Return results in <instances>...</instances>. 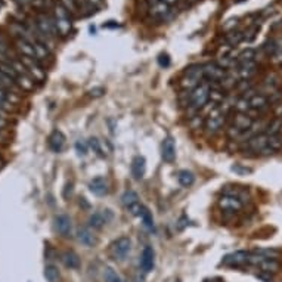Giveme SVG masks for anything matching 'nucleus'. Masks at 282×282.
<instances>
[{"label": "nucleus", "mask_w": 282, "mask_h": 282, "mask_svg": "<svg viewBox=\"0 0 282 282\" xmlns=\"http://www.w3.org/2000/svg\"><path fill=\"white\" fill-rule=\"evenodd\" d=\"M207 282H210V281H207Z\"/></svg>", "instance_id": "obj_54"}, {"label": "nucleus", "mask_w": 282, "mask_h": 282, "mask_svg": "<svg viewBox=\"0 0 282 282\" xmlns=\"http://www.w3.org/2000/svg\"><path fill=\"white\" fill-rule=\"evenodd\" d=\"M34 52H36V60L38 62L46 61L49 58V48L40 40H34Z\"/></svg>", "instance_id": "obj_25"}, {"label": "nucleus", "mask_w": 282, "mask_h": 282, "mask_svg": "<svg viewBox=\"0 0 282 282\" xmlns=\"http://www.w3.org/2000/svg\"><path fill=\"white\" fill-rule=\"evenodd\" d=\"M8 54H9V48L6 44V42L0 37V62H6Z\"/></svg>", "instance_id": "obj_42"}, {"label": "nucleus", "mask_w": 282, "mask_h": 282, "mask_svg": "<svg viewBox=\"0 0 282 282\" xmlns=\"http://www.w3.org/2000/svg\"><path fill=\"white\" fill-rule=\"evenodd\" d=\"M268 148L272 151V152H276L282 150V138L280 134H275V136H269L268 139Z\"/></svg>", "instance_id": "obj_30"}, {"label": "nucleus", "mask_w": 282, "mask_h": 282, "mask_svg": "<svg viewBox=\"0 0 282 282\" xmlns=\"http://www.w3.org/2000/svg\"><path fill=\"white\" fill-rule=\"evenodd\" d=\"M138 202H139V196H138V194H136L134 190H132V189L126 190L124 194L122 195V204L126 208H130V207H133V206L138 204Z\"/></svg>", "instance_id": "obj_28"}, {"label": "nucleus", "mask_w": 282, "mask_h": 282, "mask_svg": "<svg viewBox=\"0 0 282 282\" xmlns=\"http://www.w3.org/2000/svg\"><path fill=\"white\" fill-rule=\"evenodd\" d=\"M21 61L26 65V70L28 72V76L36 82H43L46 78V71L43 70L42 64L38 62L34 58H28V56H21Z\"/></svg>", "instance_id": "obj_9"}, {"label": "nucleus", "mask_w": 282, "mask_h": 282, "mask_svg": "<svg viewBox=\"0 0 282 282\" xmlns=\"http://www.w3.org/2000/svg\"><path fill=\"white\" fill-rule=\"evenodd\" d=\"M88 150H89V142L82 140V139L76 142V151H77L78 156H86V154H88Z\"/></svg>", "instance_id": "obj_41"}, {"label": "nucleus", "mask_w": 282, "mask_h": 282, "mask_svg": "<svg viewBox=\"0 0 282 282\" xmlns=\"http://www.w3.org/2000/svg\"><path fill=\"white\" fill-rule=\"evenodd\" d=\"M48 145L49 148L54 151V152H61L65 146V136H64L62 132L60 130H54L48 139Z\"/></svg>", "instance_id": "obj_19"}, {"label": "nucleus", "mask_w": 282, "mask_h": 282, "mask_svg": "<svg viewBox=\"0 0 282 282\" xmlns=\"http://www.w3.org/2000/svg\"><path fill=\"white\" fill-rule=\"evenodd\" d=\"M254 252H257L263 257H268V258H276L280 256V251L272 250V248H257Z\"/></svg>", "instance_id": "obj_40"}, {"label": "nucleus", "mask_w": 282, "mask_h": 282, "mask_svg": "<svg viewBox=\"0 0 282 282\" xmlns=\"http://www.w3.org/2000/svg\"><path fill=\"white\" fill-rule=\"evenodd\" d=\"M54 21L56 26V32H60L61 36H68L71 32L72 22H71V16L70 12L64 8L61 3L55 4L54 8Z\"/></svg>", "instance_id": "obj_3"}, {"label": "nucleus", "mask_w": 282, "mask_h": 282, "mask_svg": "<svg viewBox=\"0 0 282 282\" xmlns=\"http://www.w3.org/2000/svg\"><path fill=\"white\" fill-rule=\"evenodd\" d=\"M244 38V34L242 32H230L228 36H226V42H228V44L229 46H236L241 40Z\"/></svg>", "instance_id": "obj_33"}, {"label": "nucleus", "mask_w": 282, "mask_h": 282, "mask_svg": "<svg viewBox=\"0 0 282 282\" xmlns=\"http://www.w3.org/2000/svg\"><path fill=\"white\" fill-rule=\"evenodd\" d=\"M8 104V94H6V92L4 90H2L0 89V110L2 108H4V105Z\"/></svg>", "instance_id": "obj_46"}, {"label": "nucleus", "mask_w": 282, "mask_h": 282, "mask_svg": "<svg viewBox=\"0 0 282 282\" xmlns=\"http://www.w3.org/2000/svg\"><path fill=\"white\" fill-rule=\"evenodd\" d=\"M210 92H212V84L208 82L202 80L194 90L189 92V105L194 110L202 108L210 99Z\"/></svg>", "instance_id": "obj_1"}, {"label": "nucleus", "mask_w": 282, "mask_h": 282, "mask_svg": "<svg viewBox=\"0 0 282 282\" xmlns=\"http://www.w3.org/2000/svg\"><path fill=\"white\" fill-rule=\"evenodd\" d=\"M16 83L22 88V89H27V90H30L32 88V77H28V74H20V77L16 78Z\"/></svg>", "instance_id": "obj_38"}, {"label": "nucleus", "mask_w": 282, "mask_h": 282, "mask_svg": "<svg viewBox=\"0 0 282 282\" xmlns=\"http://www.w3.org/2000/svg\"><path fill=\"white\" fill-rule=\"evenodd\" d=\"M204 80V74H202V65H190L186 68L185 76L182 78V88L185 90H194L201 82Z\"/></svg>", "instance_id": "obj_6"}, {"label": "nucleus", "mask_w": 282, "mask_h": 282, "mask_svg": "<svg viewBox=\"0 0 282 282\" xmlns=\"http://www.w3.org/2000/svg\"><path fill=\"white\" fill-rule=\"evenodd\" d=\"M77 241L82 246H84V247H94V244L98 242V240H96L94 234L92 232V229L88 228V226H80L78 228V230H77Z\"/></svg>", "instance_id": "obj_17"}, {"label": "nucleus", "mask_w": 282, "mask_h": 282, "mask_svg": "<svg viewBox=\"0 0 282 282\" xmlns=\"http://www.w3.org/2000/svg\"><path fill=\"white\" fill-rule=\"evenodd\" d=\"M104 278H105V282H123L122 276L111 268H106L105 272H104Z\"/></svg>", "instance_id": "obj_36"}, {"label": "nucleus", "mask_w": 282, "mask_h": 282, "mask_svg": "<svg viewBox=\"0 0 282 282\" xmlns=\"http://www.w3.org/2000/svg\"><path fill=\"white\" fill-rule=\"evenodd\" d=\"M174 282H180V281H179V280H176V281H174Z\"/></svg>", "instance_id": "obj_53"}, {"label": "nucleus", "mask_w": 282, "mask_h": 282, "mask_svg": "<svg viewBox=\"0 0 282 282\" xmlns=\"http://www.w3.org/2000/svg\"><path fill=\"white\" fill-rule=\"evenodd\" d=\"M61 4L70 12V15L71 14H77L78 9H80L78 0H61Z\"/></svg>", "instance_id": "obj_37"}, {"label": "nucleus", "mask_w": 282, "mask_h": 282, "mask_svg": "<svg viewBox=\"0 0 282 282\" xmlns=\"http://www.w3.org/2000/svg\"><path fill=\"white\" fill-rule=\"evenodd\" d=\"M154 264H156V252L152 250V247H145L140 256V268L145 274H150L154 270Z\"/></svg>", "instance_id": "obj_16"}, {"label": "nucleus", "mask_w": 282, "mask_h": 282, "mask_svg": "<svg viewBox=\"0 0 282 282\" xmlns=\"http://www.w3.org/2000/svg\"><path fill=\"white\" fill-rule=\"evenodd\" d=\"M89 94H90V96H94V98H99V96H102V94H105V90H104L102 88H98V89H94V90H90Z\"/></svg>", "instance_id": "obj_47"}, {"label": "nucleus", "mask_w": 282, "mask_h": 282, "mask_svg": "<svg viewBox=\"0 0 282 282\" xmlns=\"http://www.w3.org/2000/svg\"><path fill=\"white\" fill-rule=\"evenodd\" d=\"M139 218L142 219V223H144V226L148 229V230H154L156 229V224H154V218H152V213L150 212V208L148 207H142V212H140V214H139Z\"/></svg>", "instance_id": "obj_26"}, {"label": "nucleus", "mask_w": 282, "mask_h": 282, "mask_svg": "<svg viewBox=\"0 0 282 282\" xmlns=\"http://www.w3.org/2000/svg\"><path fill=\"white\" fill-rule=\"evenodd\" d=\"M250 102V110L256 111V112H263L269 108V99L262 94H254L246 96Z\"/></svg>", "instance_id": "obj_14"}, {"label": "nucleus", "mask_w": 282, "mask_h": 282, "mask_svg": "<svg viewBox=\"0 0 282 282\" xmlns=\"http://www.w3.org/2000/svg\"><path fill=\"white\" fill-rule=\"evenodd\" d=\"M248 61H256V50L254 49H247L244 52H241L236 58V65L242 62H248Z\"/></svg>", "instance_id": "obj_31"}, {"label": "nucleus", "mask_w": 282, "mask_h": 282, "mask_svg": "<svg viewBox=\"0 0 282 282\" xmlns=\"http://www.w3.org/2000/svg\"><path fill=\"white\" fill-rule=\"evenodd\" d=\"M223 124H224V112H223V110H220L219 106H214L210 111V114H208V117L204 123V127H206L208 134H216L222 130Z\"/></svg>", "instance_id": "obj_7"}, {"label": "nucleus", "mask_w": 282, "mask_h": 282, "mask_svg": "<svg viewBox=\"0 0 282 282\" xmlns=\"http://www.w3.org/2000/svg\"><path fill=\"white\" fill-rule=\"evenodd\" d=\"M89 148H92L94 154H98L99 157H105V152L102 150V142L98 138H90L89 139Z\"/></svg>", "instance_id": "obj_35"}, {"label": "nucleus", "mask_w": 282, "mask_h": 282, "mask_svg": "<svg viewBox=\"0 0 282 282\" xmlns=\"http://www.w3.org/2000/svg\"><path fill=\"white\" fill-rule=\"evenodd\" d=\"M161 157L166 162H173L176 158V145L172 136L166 138L161 144Z\"/></svg>", "instance_id": "obj_15"}, {"label": "nucleus", "mask_w": 282, "mask_h": 282, "mask_svg": "<svg viewBox=\"0 0 282 282\" xmlns=\"http://www.w3.org/2000/svg\"><path fill=\"white\" fill-rule=\"evenodd\" d=\"M268 139L269 136L266 133L254 134L246 140L242 150L246 152H254V154H272V151L268 148Z\"/></svg>", "instance_id": "obj_5"}, {"label": "nucleus", "mask_w": 282, "mask_h": 282, "mask_svg": "<svg viewBox=\"0 0 282 282\" xmlns=\"http://www.w3.org/2000/svg\"><path fill=\"white\" fill-rule=\"evenodd\" d=\"M242 206H244L242 200H240V198L235 196V195L224 194L219 200V207L223 212L235 213V212H240V210L242 208Z\"/></svg>", "instance_id": "obj_10"}, {"label": "nucleus", "mask_w": 282, "mask_h": 282, "mask_svg": "<svg viewBox=\"0 0 282 282\" xmlns=\"http://www.w3.org/2000/svg\"><path fill=\"white\" fill-rule=\"evenodd\" d=\"M164 3H167L168 6H173L174 3H178V0H162Z\"/></svg>", "instance_id": "obj_48"}, {"label": "nucleus", "mask_w": 282, "mask_h": 282, "mask_svg": "<svg viewBox=\"0 0 282 282\" xmlns=\"http://www.w3.org/2000/svg\"><path fill=\"white\" fill-rule=\"evenodd\" d=\"M4 124H6V122H4V118H3V117L0 116V128H2V127H3Z\"/></svg>", "instance_id": "obj_51"}, {"label": "nucleus", "mask_w": 282, "mask_h": 282, "mask_svg": "<svg viewBox=\"0 0 282 282\" xmlns=\"http://www.w3.org/2000/svg\"><path fill=\"white\" fill-rule=\"evenodd\" d=\"M202 74H204V80L208 82L210 84H222L229 72L218 62H208L202 65Z\"/></svg>", "instance_id": "obj_4"}, {"label": "nucleus", "mask_w": 282, "mask_h": 282, "mask_svg": "<svg viewBox=\"0 0 282 282\" xmlns=\"http://www.w3.org/2000/svg\"><path fill=\"white\" fill-rule=\"evenodd\" d=\"M15 88V80H12L10 77H8L6 74L0 72V89L2 90H10Z\"/></svg>", "instance_id": "obj_32"}, {"label": "nucleus", "mask_w": 282, "mask_h": 282, "mask_svg": "<svg viewBox=\"0 0 282 282\" xmlns=\"http://www.w3.org/2000/svg\"><path fill=\"white\" fill-rule=\"evenodd\" d=\"M178 180H179V184H180L182 186L189 188V186L194 185V182H195V176H194V173L189 172V170H180V172L178 173Z\"/></svg>", "instance_id": "obj_29"}, {"label": "nucleus", "mask_w": 282, "mask_h": 282, "mask_svg": "<svg viewBox=\"0 0 282 282\" xmlns=\"http://www.w3.org/2000/svg\"><path fill=\"white\" fill-rule=\"evenodd\" d=\"M14 2H16V3H20V4H26V3H28L30 0H14Z\"/></svg>", "instance_id": "obj_50"}, {"label": "nucleus", "mask_w": 282, "mask_h": 282, "mask_svg": "<svg viewBox=\"0 0 282 282\" xmlns=\"http://www.w3.org/2000/svg\"><path fill=\"white\" fill-rule=\"evenodd\" d=\"M146 172V160L142 156H136L132 160V176L136 180H140Z\"/></svg>", "instance_id": "obj_18"}, {"label": "nucleus", "mask_w": 282, "mask_h": 282, "mask_svg": "<svg viewBox=\"0 0 282 282\" xmlns=\"http://www.w3.org/2000/svg\"><path fill=\"white\" fill-rule=\"evenodd\" d=\"M172 6H168L167 3H164L162 0H158V2H154L151 3L150 6V14L151 16H154L156 20H160V21H164L170 16L172 10H170Z\"/></svg>", "instance_id": "obj_12"}, {"label": "nucleus", "mask_w": 282, "mask_h": 282, "mask_svg": "<svg viewBox=\"0 0 282 282\" xmlns=\"http://www.w3.org/2000/svg\"><path fill=\"white\" fill-rule=\"evenodd\" d=\"M43 275H44V278H46L48 282H61V274H60L58 268L54 266V264H48L44 268Z\"/></svg>", "instance_id": "obj_27"}, {"label": "nucleus", "mask_w": 282, "mask_h": 282, "mask_svg": "<svg viewBox=\"0 0 282 282\" xmlns=\"http://www.w3.org/2000/svg\"><path fill=\"white\" fill-rule=\"evenodd\" d=\"M61 262L64 263V266L68 268V269H78L80 268V257L71 250L64 251L61 254Z\"/></svg>", "instance_id": "obj_22"}, {"label": "nucleus", "mask_w": 282, "mask_h": 282, "mask_svg": "<svg viewBox=\"0 0 282 282\" xmlns=\"http://www.w3.org/2000/svg\"><path fill=\"white\" fill-rule=\"evenodd\" d=\"M16 49L20 50L21 56H28L36 60V52H34V42H30L27 38H16L15 42Z\"/></svg>", "instance_id": "obj_21"}, {"label": "nucleus", "mask_w": 282, "mask_h": 282, "mask_svg": "<svg viewBox=\"0 0 282 282\" xmlns=\"http://www.w3.org/2000/svg\"><path fill=\"white\" fill-rule=\"evenodd\" d=\"M235 70H236V74H238L240 78H242V80H248L251 76L256 74V71H257V64H256V61H248V62L238 64V65L235 66Z\"/></svg>", "instance_id": "obj_20"}, {"label": "nucleus", "mask_w": 282, "mask_h": 282, "mask_svg": "<svg viewBox=\"0 0 282 282\" xmlns=\"http://www.w3.org/2000/svg\"><path fill=\"white\" fill-rule=\"evenodd\" d=\"M54 229L64 238H70L72 234V223L66 214H58L54 219Z\"/></svg>", "instance_id": "obj_11"}, {"label": "nucleus", "mask_w": 282, "mask_h": 282, "mask_svg": "<svg viewBox=\"0 0 282 282\" xmlns=\"http://www.w3.org/2000/svg\"><path fill=\"white\" fill-rule=\"evenodd\" d=\"M68 188H70V192H72V184H70V185H68ZM64 195H65V198L68 196V189L65 190V194H64Z\"/></svg>", "instance_id": "obj_49"}, {"label": "nucleus", "mask_w": 282, "mask_h": 282, "mask_svg": "<svg viewBox=\"0 0 282 282\" xmlns=\"http://www.w3.org/2000/svg\"><path fill=\"white\" fill-rule=\"evenodd\" d=\"M0 8H3V2L0 0Z\"/></svg>", "instance_id": "obj_52"}, {"label": "nucleus", "mask_w": 282, "mask_h": 282, "mask_svg": "<svg viewBox=\"0 0 282 282\" xmlns=\"http://www.w3.org/2000/svg\"><path fill=\"white\" fill-rule=\"evenodd\" d=\"M247 264L256 266V268L260 269V272H266V274H272V275L276 274L278 269H280V262L276 258H268V257L257 254V252L248 254Z\"/></svg>", "instance_id": "obj_2"}, {"label": "nucleus", "mask_w": 282, "mask_h": 282, "mask_svg": "<svg viewBox=\"0 0 282 282\" xmlns=\"http://www.w3.org/2000/svg\"><path fill=\"white\" fill-rule=\"evenodd\" d=\"M257 278H260V280H263L264 282H272V274H266V272H260V274H257Z\"/></svg>", "instance_id": "obj_45"}, {"label": "nucleus", "mask_w": 282, "mask_h": 282, "mask_svg": "<svg viewBox=\"0 0 282 282\" xmlns=\"http://www.w3.org/2000/svg\"><path fill=\"white\" fill-rule=\"evenodd\" d=\"M89 188L98 196H104V195L108 194V184H106L105 178H94V179H92L90 184H89Z\"/></svg>", "instance_id": "obj_23"}, {"label": "nucleus", "mask_w": 282, "mask_h": 282, "mask_svg": "<svg viewBox=\"0 0 282 282\" xmlns=\"http://www.w3.org/2000/svg\"><path fill=\"white\" fill-rule=\"evenodd\" d=\"M105 213H100V212H96L94 214H90L89 216V226L90 228H94V229H100L108 219H111V218H106L105 214H106V210H104Z\"/></svg>", "instance_id": "obj_24"}, {"label": "nucleus", "mask_w": 282, "mask_h": 282, "mask_svg": "<svg viewBox=\"0 0 282 282\" xmlns=\"http://www.w3.org/2000/svg\"><path fill=\"white\" fill-rule=\"evenodd\" d=\"M248 254L247 251H235V252H230L228 256L223 257L222 263L226 264V266H242V264H247V260H248Z\"/></svg>", "instance_id": "obj_13"}, {"label": "nucleus", "mask_w": 282, "mask_h": 282, "mask_svg": "<svg viewBox=\"0 0 282 282\" xmlns=\"http://www.w3.org/2000/svg\"><path fill=\"white\" fill-rule=\"evenodd\" d=\"M132 250V241L128 236H120L111 244V254L116 260L123 262Z\"/></svg>", "instance_id": "obj_8"}, {"label": "nucleus", "mask_w": 282, "mask_h": 282, "mask_svg": "<svg viewBox=\"0 0 282 282\" xmlns=\"http://www.w3.org/2000/svg\"><path fill=\"white\" fill-rule=\"evenodd\" d=\"M234 106H235V110H236L238 112H242V114H247V112L250 111V102H248V99H247L246 96L240 98Z\"/></svg>", "instance_id": "obj_34"}, {"label": "nucleus", "mask_w": 282, "mask_h": 282, "mask_svg": "<svg viewBox=\"0 0 282 282\" xmlns=\"http://www.w3.org/2000/svg\"><path fill=\"white\" fill-rule=\"evenodd\" d=\"M158 64H160L161 66H168V65H170V58H168V55H160Z\"/></svg>", "instance_id": "obj_44"}, {"label": "nucleus", "mask_w": 282, "mask_h": 282, "mask_svg": "<svg viewBox=\"0 0 282 282\" xmlns=\"http://www.w3.org/2000/svg\"><path fill=\"white\" fill-rule=\"evenodd\" d=\"M232 170H234L235 173H240V174H247V173H251V168H248V167H241L240 164L232 166Z\"/></svg>", "instance_id": "obj_43"}, {"label": "nucleus", "mask_w": 282, "mask_h": 282, "mask_svg": "<svg viewBox=\"0 0 282 282\" xmlns=\"http://www.w3.org/2000/svg\"><path fill=\"white\" fill-rule=\"evenodd\" d=\"M281 128H282L281 120H274L272 123H269V126H268V132H266V134H268V136H275V134L280 133Z\"/></svg>", "instance_id": "obj_39"}]
</instances>
